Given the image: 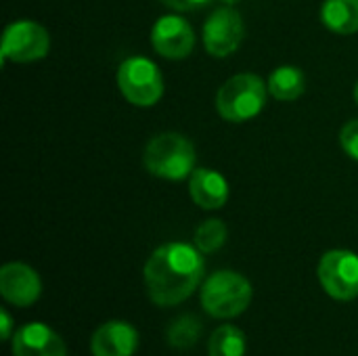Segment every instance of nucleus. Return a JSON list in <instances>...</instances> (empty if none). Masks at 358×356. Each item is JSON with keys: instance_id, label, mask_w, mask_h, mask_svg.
Returning <instances> with one entry per match:
<instances>
[{"instance_id": "obj_16", "label": "nucleus", "mask_w": 358, "mask_h": 356, "mask_svg": "<svg viewBox=\"0 0 358 356\" xmlns=\"http://www.w3.org/2000/svg\"><path fill=\"white\" fill-rule=\"evenodd\" d=\"M210 356H243L245 355V334L233 325L218 327L208 344Z\"/></svg>"}, {"instance_id": "obj_19", "label": "nucleus", "mask_w": 358, "mask_h": 356, "mask_svg": "<svg viewBox=\"0 0 358 356\" xmlns=\"http://www.w3.org/2000/svg\"><path fill=\"white\" fill-rule=\"evenodd\" d=\"M340 143H342V149L346 151V155L358 162V120H350L342 128Z\"/></svg>"}, {"instance_id": "obj_8", "label": "nucleus", "mask_w": 358, "mask_h": 356, "mask_svg": "<svg viewBox=\"0 0 358 356\" xmlns=\"http://www.w3.org/2000/svg\"><path fill=\"white\" fill-rule=\"evenodd\" d=\"M245 27L241 15L233 6L216 8L203 25V46L212 57H229L233 55L243 40Z\"/></svg>"}, {"instance_id": "obj_13", "label": "nucleus", "mask_w": 358, "mask_h": 356, "mask_svg": "<svg viewBox=\"0 0 358 356\" xmlns=\"http://www.w3.org/2000/svg\"><path fill=\"white\" fill-rule=\"evenodd\" d=\"M191 199L203 210H218L229 199V183L224 176L210 168H195L189 176Z\"/></svg>"}, {"instance_id": "obj_23", "label": "nucleus", "mask_w": 358, "mask_h": 356, "mask_svg": "<svg viewBox=\"0 0 358 356\" xmlns=\"http://www.w3.org/2000/svg\"><path fill=\"white\" fill-rule=\"evenodd\" d=\"M355 101L358 103V84H357V88H355Z\"/></svg>"}, {"instance_id": "obj_21", "label": "nucleus", "mask_w": 358, "mask_h": 356, "mask_svg": "<svg viewBox=\"0 0 358 356\" xmlns=\"http://www.w3.org/2000/svg\"><path fill=\"white\" fill-rule=\"evenodd\" d=\"M0 319H2V327H0V336H2V340H8L10 336H15L13 334V319H10V315H8V311H0Z\"/></svg>"}, {"instance_id": "obj_18", "label": "nucleus", "mask_w": 358, "mask_h": 356, "mask_svg": "<svg viewBox=\"0 0 358 356\" xmlns=\"http://www.w3.org/2000/svg\"><path fill=\"white\" fill-rule=\"evenodd\" d=\"M201 325L193 319V317H180L176 319L170 329H168V340L174 348L182 350V348H191L197 342Z\"/></svg>"}, {"instance_id": "obj_15", "label": "nucleus", "mask_w": 358, "mask_h": 356, "mask_svg": "<svg viewBox=\"0 0 358 356\" xmlns=\"http://www.w3.org/2000/svg\"><path fill=\"white\" fill-rule=\"evenodd\" d=\"M306 88V76L296 65H281L268 78V92L277 101H296Z\"/></svg>"}, {"instance_id": "obj_7", "label": "nucleus", "mask_w": 358, "mask_h": 356, "mask_svg": "<svg viewBox=\"0 0 358 356\" xmlns=\"http://www.w3.org/2000/svg\"><path fill=\"white\" fill-rule=\"evenodd\" d=\"M323 290L340 302L358 298V256L350 250L327 252L317 269Z\"/></svg>"}, {"instance_id": "obj_6", "label": "nucleus", "mask_w": 358, "mask_h": 356, "mask_svg": "<svg viewBox=\"0 0 358 356\" xmlns=\"http://www.w3.org/2000/svg\"><path fill=\"white\" fill-rule=\"evenodd\" d=\"M50 48V36L48 31L36 23V21H15L4 29L2 46H0V59L2 63H31L38 59H44Z\"/></svg>"}, {"instance_id": "obj_2", "label": "nucleus", "mask_w": 358, "mask_h": 356, "mask_svg": "<svg viewBox=\"0 0 358 356\" xmlns=\"http://www.w3.org/2000/svg\"><path fill=\"white\" fill-rule=\"evenodd\" d=\"M197 153L193 143L176 132L153 136L143 153V164L149 174L166 180H182L193 174Z\"/></svg>"}, {"instance_id": "obj_1", "label": "nucleus", "mask_w": 358, "mask_h": 356, "mask_svg": "<svg viewBox=\"0 0 358 356\" xmlns=\"http://www.w3.org/2000/svg\"><path fill=\"white\" fill-rule=\"evenodd\" d=\"M203 258L195 245L172 241L157 248L145 264V287L157 306L185 302L201 283Z\"/></svg>"}, {"instance_id": "obj_17", "label": "nucleus", "mask_w": 358, "mask_h": 356, "mask_svg": "<svg viewBox=\"0 0 358 356\" xmlns=\"http://www.w3.org/2000/svg\"><path fill=\"white\" fill-rule=\"evenodd\" d=\"M227 241V225L218 218H208L195 231V248L201 254H214Z\"/></svg>"}, {"instance_id": "obj_14", "label": "nucleus", "mask_w": 358, "mask_h": 356, "mask_svg": "<svg viewBox=\"0 0 358 356\" xmlns=\"http://www.w3.org/2000/svg\"><path fill=\"white\" fill-rule=\"evenodd\" d=\"M321 21L340 36L357 34L358 0H325L321 6Z\"/></svg>"}, {"instance_id": "obj_3", "label": "nucleus", "mask_w": 358, "mask_h": 356, "mask_svg": "<svg viewBox=\"0 0 358 356\" xmlns=\"http://www.w3.org/2000/svg\"><path fill=\"white\" fill-rule=\"evenodd\" d=\"M268 84L256 73H237L216 92V111L222 120L241 124L256 118L266 105Z\"/></svg>"}, {"instance_id": "obj_10", "label": "nucleus", "mask_w": 358, "mask_h": 356, "mask_svg": "<svg viewBox=\"0 0 358 356\" xmlns=\"http://www.w3.org/2000/svg\"><path fill=\"white\" fill-rule=\"evenodd\" d=\"M0 294L15 306H29L42 294L38 273L23 262H8L0 269Z\"/></svg>"}, {"instance_id": "obj_20", "label": "nucleus", "mask_w": 358, "mask_h": 356, "mask_svg": "<svg viewBox=\"0 0 358 356\" xmlns=\"http://www.w3.org/2000/svg\"><path fill=\"white\" fill-rule=\"evenodd\" d=\"M159 2L174 10H197V8L210 4L212 0H159Z\"/></svg>"}, {"instance_id": "obj_11", "label": "nucleus", "mask_w": 358, "mask_h": 356, "mask_svg": "<svg viewBox=\"0 0 358 356\" xmlns=\"http://www.w3.org/2000/svg\"><path fill=\"white\" fill-rule=\"evenodd\" d=\"M13 356H67V346L59 334L44 323H27L13 336Z\"/></svg>"}, {"instance_id": "obj_5", "label": "nucleus", "mask_w": 358, "mask_h": 356, "mask_svg": "<svg viewBox=\"0 0 358 356\" xmlns=\"http://www.w3.org/2000/svg\"><path fill=\"white\" fill-rule=\"evenodd\" d=\"M117 86L136 107H153L164 97V76L147 57H130L117 67Z\"/></svg>"}, {"instance_id": "obj_4", "label": "nucleus", "mask_w": 358, "mask_h": 356, "mask_svg": "<svg viewBox=\"0 0 358 356\" xmlns=\"http://www.w3.org/2000/svg\"><path fill=\"white\" fill-rule=\"evenodd\" d=\"M252 283L235 271H218L201 287V306L210 317L233 319L252 304Z\"/></svg>"}, {"instance_id": "obj_22", "label": "nucleus", "mask_w": 358, "mask_h": 356, "mask_svg": "<svg viewBox=\"0 0 358 356\" xmlns=\"http://www.w3.org/2000/svg\"><path fill=\"white\" fill-rule=\"evenodd\" d=\"M220 2H224L227 6H233V4H237L239 0H220Z\"/></svg>"}, {"instance_id": "obj_12", "label": "nucleus", "mask_w": 358, "mask_h": 356, "mask_svg": "<svg viewBox=\"0 0 358 356\" xmlns=\"http://www.w3.org/2000/svg\"><path fill=\"white\" fill-rule=\"evenodd\" d=\"M138 346V334L130 323L109 321L101 325L90 342L94 356H132Z\"/></svg>"}, {"instance_id": "obj_9", "label": "nucleus", "mask_w": 358, "mask_h": 356, "mask_svg": "<svg viewBox=\"0 0 358 356\" xmlns=\"http://www.w3.org/2000/svg\"><path fill=\"white\" fill-rule=\"evenodd\" d=\"M151 46L157 55L178 61L193 52L195 31L180 15H164L151 27Z\"/></svg>"}]
</instances>
